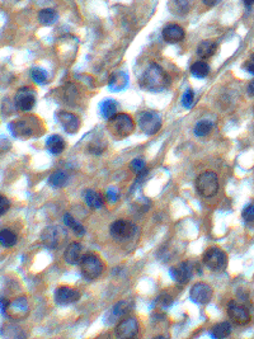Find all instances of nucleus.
I'll return each instance as SVG.
<instances>
[{"label": "nucleus", "instance_id": "f257e3e1", "mask_svg": "<svg viewBox=\"0 0 254 339\" xmlns=\"http://www.w3.org/2000/svg\"><path fill=\"white\" fill-rule=\"evenodd\" d=\"M169 84V78L165 71L158 63L153 62L147 66L145 73L140 78V86L142 89L149 92H160L165 89Z\"/></svg>", "mask_w": 254, "mask_h": 339}, {"label": "nucleus", "instance_id": "f03ea898", "mask_svg": "<svg viewBox=\"0 0 254 339\" xmlns=\"http://www.w3.org/2000/svg\"><path fill=\"white\" fill-rule=\"evenodd\" d=\"M135 130V122L127 113H117L108 120V131L117 139H125Z\"/></svg>", "mask_w": 254, "mask_h": 339}, {"label": "nucleus", "instance_id": "7ed1b4c3", "mask_svg": "<svg viewBox=\"0 0 254 339\" xmlns=\"http://www.w3.org/2000/svg\"><path fill=\"white\" fill-rule=\"evenodd\" d=\"M196 190L205 198H211L219 190V178L215 172H203L196 179Z\"/></svg>", "mask_w": 254, "mask_h": 339}, {"label": "nucleus", "instance_id": "20e7f679", "mask_svg": "<svg viewBox=\"0 0 254 339\" xmlns=\"http://www.w3.org/2000/svg\"><path fill=\"white\" fill-rule=\"evenodd\" d=\"M80 272L87 280H95L102 274L104 269V263L102 259L93 253H88L81 257L80 261Z\"/></svg>", "mask_w": 254, "mask_h": 339}, {"label": "nucleus", "instance_id": "39448f33", "mask_svg": "<svg viewBox=\"0 0 254 339\" xmlns=\"http://www.w3.org/2000/svg\"><path fill=\"white\" fill-rule=\"evenodd\" d=\"M137 123L145 135H155L161 129V117L154 111H145L140 113Z\"/></svg>", "mask_w": 254, "mask_h": 339}, {"label": "nucleus", "instance_id": "423d86ee", "mask_svg": "<svg viewBox=\"0 0 254 339\" xmlns=\"http://www.w3.org/2000/svg\"><path fill=\"white\" fill-rule=\"evenodd\" d=\"M203 263L210 271L221 272L226 267L227 258L224 250L219 248H210L203 254Z\"/></svg>", "mask_w": 254, "mask_h": 339}, {"label": "nucleus", "instance_id": "0eeeda50", "mask_svg": "<svg viewBox=\"0 0 254 339\" xmlns=\"http://www.w3.org/2000/svg\"><path fill=\"white\" fill-rule=\"evenodd\" d=\"M110 232L115 240L126 242V240H130L134 237L135 232H136V227H135L134 224L126 221V220H117L111 225Z\"/></svg>", "mask_w": 254, "mask_h": 339}, {"label": "nucleus", "instance_id": "6e6552de", "mask_svg": "<svg viewBox=\"0 0 254 339\" xmlns=\"http://www.w3.org/2000/svg\"><path fill=\"white\" fill-rule=\"evenodd\" d=\"M34 103H36V94L30 87H23L15 93L14 104L22 112H30L34 107Z\"/></svg>", "mask_w": 254, "mask_h": 339}, {"label": "nucleus", "instance_id": "1a4fd4ad", "mask_svg": "<svg viewBox=\"0 0 254 339\" xmlns=\"http://www.w3.org/2000/svg\"><path fill=\"white\" fill-rule=\"evenodd\" d=\"M214 296V290L210 285L205 282H198L192 286L189 291V298L193 303L206 305L211 301Z\"/></svg>", "mask_w": 254, "mask_h": 339}, {"label": "nucleus", "instance_id": "9d476101", "mask_svg": "<svg viewBox=\"0 0 254 339\" xmlns=\"http://www.w3.org/2000/svg\"><path fill=\"white\" fill-rule=\"evenodd\" d=\"M30 312V305H28V300L26 296H19L12 303H8L7 309H5V314L12 319H23Z\"/></svg>", "mask_w": 254, "mask_h": 339}, {"label": "nucleus", "instance_id": "9b49d317", "mask_svg": "<svg viewBox=\"0 0 254 339\" xmlns=\"http://www.w3.org/2000/svg\"><path fill=\"white\" fill-rule=\"evenodd\" d=\"M116 335L120 339H132L139 333V322L135 317H125L117 324Z\"/></svg>", "mask_w": 254, "mask_h": 339}, {"label": "nucleus", "instance_id": "f8f14e48", "mask_svg": "<svg viewBox=\"0 0 254 339\" xmlns=\"http://www.w3.org/2000/svg\"><path fill=\"white\" fill-rule=\"evenodd\" d=\"M169 272H171V277L173 278L177 283L186 285V283L189 282L190 278L193 276V267L189 262L186 261L172 267V268L169 269Z\"/></svg>", "mask_w": 254, "mask_h": 339}, {"label": "nucleus", "instance_id": "ddd939ff", "mask_svg": "<svg viewBox=\"0 0 254 339\" xmlns=\"http://www.w3.org/2000/svg\"><path fill=\"white\" fill-rule=\"evenodd\" d=\"M227 315L230 316V319L238 325H245L249 323L250 320V314L247 309L244 308L240 304L231 301L227 305Z\"/></svg>", "mask_w": 254, "mask_h": 339}, {"label": "nucleus", "instance_id": "4468645a", "mask_svg": "<svg viewBox=\"0 0 254 339\" xmlns=\"http://www.w3.org/2000/svg\"><path fill=\"white\" fill-rule=\"evenodd\" d=\"M8 129H9V131L12 132V135L15 139L19 140H27L34 135L33 127L31 126L30 122L25 120L13 121V122L8 124Z\"/></svg>", "mask_w": 254, "mask_h": 339}, {"label": "nucleus", "instance_id": "2eb2a0df", "mask_svg": "<svg viewBox=\"0 0 254 339\" xmlns=\"http://www.w3.org/2000/svg\"><path fill=\"white\" fill-rule=\"evenodd\" d=\"M55 301L59 305H68V304L76 303L80 299V292L75 288L68 287V286H61L55 291Z\"/></svg>", "mask_w": 254, "mask_h": 339}, {"label": "nucleus", "instance_id": "dca6fc26", "mask_svg": "<svg viewBox=\"0 0 254 339\" xmlns=\"http://www.w3.org/2000/svg\"><path fill=\"white\" fill-rule=\"evenodd\" d=\"M56 118L57 121H59V123L61 124L64 131L69 135L75 134L79 130V127H80V120L70 112H64V111L57 112Z\"/></svg>", "mask_w": 254, "mask_h": 339}, {"label": "nucleus", "instance_id": "f3484780", "mask_svg": "<svg viewBox=\"0 0 254 339\" xmlns=\"http://www.w3.org/2000/svg\"><path fill=\"white\" fill-rule=\"evenodd\" d=\"M41 240L44 245L49 249H56L61 242L60 230L55 226H49L42 231Z\"/></svg>", "mask_w": 254, "mask_h": 339}, {"label": "nucleus", "instance_id": "a211bd4d", "mask_svg": "<svg viewBox=\"0 0 254 339\" xmlns=\"http://www.w3.org/2000/svg\"><path fill=\"white\" fill-rule=\"evenodd\" d=\"M163 39L168 44H177L184 38V30L178 25H168L161 32Z\"/></svg>", "mask_w": 254, "mask_h": 339}, {"label": "nucleus", "instance_id": "6ab92c4d", "mask_svg": "<svg viewBox=\"0 0 254 339\" xmlns=\"http://www.w3.org/2000/svg\"><path fill=\"white\" fill-rule=\"evenodd\" d=\"M64 258H65L66 263L75 266V264L80 263L81 261V245L80 243L73 242L68 245L64 253Z\"/></svg>", "mask_w": 254, "mask_h": 339}, {"label": "nucleus", "instance_id": "aec40b11", "mask_svg": "<svg viewBox=\"0 0 254 339\" xmlns=\"http://www.w3.org/2000/svg\"><path fill=\"white\" fill-rule=\"evenodd\" d=\"M216 51H218V44L211 39H205L197 46V55L203 60L213 57Z\"/></svg>", "mask_w": 254, "mask_h": 339}, {"label": "nucleus", "instance_id": "412c9836", "mask_svg": "<svg viewBox=\"0 0 254 339\" xmlns=\"http://www.w3.org/2000/svg\"><path fill=\"white\" fill-rule=\"evenodd\" d=\"M83 197L87 205L91 208H93V210H99V208H102L103 205H104V201H103L102 196L93 189L84 190Z\"/></svg>", "mask_w": 254, "mask_h": 339}, {"label": "nucleus", "instance_id": "4be33fe9", "mask_svg": "<svg viewBox=\"0 0 254 339\" xmlns=\"http://www.w3.org/2000/svg\"><path fill=\"white\" fill-rule=\"evenodd\" d=\"M46 147L52 155H60L65 150V141L60 135H52L46 140Z\"/></svg>", "mask_w": 254, "mask_h": 339}, {"label": "nucleus", "instance_id": "5701e85b", "mask_svg": "<svg viewBox=\"0 0 254 339\" xmlns=\"http://www.w3.org/2000/svg\"><path fill=\"white\" fill-rule=\"evenodd\" d=\"M132 306L131 304H130V301H120V303L116 304L115 306H113L112 310L110 311V315L111 316H107V317H111V323L115 322V320L117 319H121V317H123L125 315L129 314L130 311H131Z\"/></svg>", "mask_w": 254, "mask_h": 339}, {"label": "nucleus", "instance_id": "b1692460", "mask_svg": "<svg viewBox=\"0 0 254 339\" xmlns=\"http://www.w3.org/2000/svg\"><path fill=\"white\" fill-rule=\"evenodd\" d=\"M100 115L104 120H111L113 116L117 115V103L113 99H105L99 104Z\"/></svg>", "mask_w": 254, "mask_h": 339}, {"label": "nucleus", "instance_id": "393cba45", "mask_svg": "<svg viewBox=\"0 0 254 339\" xmlns=\"http://www.w3.org/2000/svg\"><path fill=\"white\" fill-rule=\"evenodd\" d=\"M57 13L55 9L46 8V9L39 10L38 13V22L44 26H52L57 20Z\"/></svg>", "mask_w": 254, "mask_h": 339}, {"label": "nucleus", "instance_id": "a878e982", "mask_svg": "<svg viewBox=\"0 0 254 339\" xmlns=\"http://www.w3.org/2000/svg\"><path fill=\"white\" fill-rule=\"evenodd\" d=\"M231 333V325L227 322H222L220 324H216L211 330V337L215 339H225Z\"/></svg>", "mask_w": 254, "mask_h": 339}, {"label": "nucleus", "instance_id": "bb28decb", "mask_svg": "<svg viewBox=\"0 0 254 339\" xmlns=\"http://www.w3.org/2000/svg\"><path fill=\"white\" fill-rule=\"evenodd\" d=\"M127 81H129V78H127L125 73H116L111 78L108 87L112 91H121V89H123L127 86Z\"/></svg>", "mask_w": 254, "mask_h": 339}, {"label": "nucleus", "instance_id": "cd10ccee", "mask_svg": "<svg viewBox=\"0 0 254 339\" xmlns=\"http://www.w3.org/2000/svg\"><path fill=\"white\" fill-rule=\"evenodd\" d=\"M69 181V177L65 172L62 171H56L50 176L49 178V183L51 187L54 188H62L65 187L66 183Z\"/></svg>", "mask_w": 254, "mask_h": 339}, {"label": "nucleus", "instance_id": "c85d7f7f", "mask_svg": "<svg viewBox=\"0 0 254 339\" xmlns=\"http://www.w3.org/2000/svg\"><path fill=\"white\" fill-rule=\"evenodd\" d=\"M208 73H210V66L205 61H197L190 66V74L195 78L203 79L208 75Z\"/></svg>", "mask_w": 254, "mask_h": 339}, {"label": "nucleus", "instance_id": "c756f323", "mask_svg": "<svg viewBox=\"0 0 254 339\" xmlns=\"http://www.w3.org/2000/svg\"><path fill=\"white\" fill-rule=\"evenodd\" d=\"M64 224L68 227H70L78 237H83V235L86 234V229L83 227V225H81L80 222L75 221L70 214H65V215H64Z\"/></svg>", "mask_w": 254, "mask_h": 339}, {"label": "nucleus", "instance_id": "7c9ffc66", "mask_svg": "<svg viewBox=\"0 0 254 339\" xmlns=\"http://www.w3.org/2000/svg\"><path fill=\"white\" fill-rule=\"evenodd\" d=\"M0 243L4 248H12L17 243V235L9 229H4L0 232Z\"/></svg>", "mask_w": 254, "mask_h": 339}, {"label": "nucleus", "instance_id": "2f4dec72", "mask_svg": "<svg viewBox=\"0 0 254 339\" xmlns=\"http://www.w3.org/2000/svg\"><path fill=\"white\" fill-rule=\"evenodd\" d=\"M193 2L192 0H173V10L177 14L184 15L189 13L190 8H192Z\"/></svg>", "mask_w": 254, "mask_h": 339}, {"label": "nucleus", "instance_id": "473e14b6", "mask_svg": "<svg viewBox=\"0 0 254 339\" xmlns=\"http://www.w3.org/2000/svg\"><path fill=\"white\" fill-rule=\"evenodd\" d=\"M211 129H213V123H211L208 120H202V121H200V122L196 123L195 135L196 136L203 137V136H206V135L210 134Z\"/></svg>", "mask_w": 254, "mask_h": 339}, {"label": "nucleus", "instance_id": "72a5a7b5", "mask_svg": "<svg viewBox=\"0 0 254 339\" xmlns=\"http://www.w3.org/2000/svg\"><path fill=\"white\" fill-rule=\"evenodd\" d=\"M31 76H32V79H33L34 83L39 84V86L45 84V83H46V80H47L46 70H44V69H41V68H33V69H32Z\"/></svg>", "mask_w": 254, "mask_h": 339}, {"label": "nucleus", "instance_id": "f704fd0d", "mask_svg": "<svg viewBox=\"0 0 254 339\" xmlns=\"http://www.w3.org/2000/svg\"><path fill=\"white\" fill-rule=\"evenodd\" d=\"M104 150H105L104 141H99V140H97V141L91 142V145H89V152L94 155H100Z\"/></svg>", "mask_w": 254, "mask_h": 339}, {"label": "nucleus", "instance_id": "c9c22d12", "mask_svg": "<svg viewBox=\"0 0 254 339\" xmlns=\"http://www.w3.org/2000/svg\"><path fill=\"white\" fill-rule=\"evenodd\" d=\"M193 102H195V93L192 89H187L182 97V104L184 108H190L193 105Z\"/></svg>", "mask_w": 254, "mask_h": 339}, {"label": "nucleus", "instance_id": "e433bc0d", "mask_svg": "<svg viewBox=\"0 0 254 339\" xmlns=\"http://www.w3.org/2000/svg\"><path fill=\"white\" fill-rule=\"evenodd\" d=\"M131 169L134 171V173L136 174L142 173L144 171H146V168H145V161L142 160V159H134V160L131 161Z\"/></svg>", "mask_w": 254, "mask_h": 339}, {"label": "nucleus", "instance_id": "4c0bfd02", "mask_svg": "<svg viewBox=\"0 0 254 339\" xmlns=\"http://www.w3.org/2000/svg\"><path fill=\"white\" fill-rule=\"evenodd\" d=\"M243 219L247 222H254V205H248L242 213Z\"/></svg>", "mask_w": 254, "mask_h": 339}, {"label": "nucleus", "instance_id": "58836bf2", "mask_svg": "<svg viewBox=\"0 0 254 339\" xmlns=\"http://www.w3.org/2000/svg\"><path fill=\"white\" fill-rule=\"evenodd\" d=\"M9 207H10L9 200H8V198H5L4 196H2V197H0V214H2V215H4V214L7 213L8 210H9Z\"/></svg>", "mask_w": 254, "mask_h": 339}, {"label": "nucleus", "instance_id": "ea45409f", "mask_svg": "<svg viewBox=\"0 0 254 339\" xmlns=\"http://www.w3.org/2000/svg\"><path fill=\"white\" fill-rule=\"evenodd\" d=\"M120 198V195H118V190L115 189V188H110L107 192V200L110 201V202H116V201Z\"/></svg>", "mask_w": 254, "mask_h": 339}, {"label": "nucleus", "instance_id": "a19ab883", "mask_svg": "<svg viewBox=\"0 0 254 339\" xmlns=\"http://www.w3.org/2000/svg\"><path fill=\"white\" fill-rule=\"evenodd\" d=\"M244 69L248 71L249 74H253L254 75V55L249 57L244 63Z\"/></svg>", "mask_w": 254, "mask_h": 339}, {"label": "nucleus", "instance_id": "79ce46f5", "mask_svg": "<svg viewBox=\"0 0 254 339\" xmlns=\"http://www.w3.org/2000/svg\"><path fill=\"white\" fill-rule=\"evenodd\" d=\"M203 4L207 5V7H215V5H218L219 3H221L222 0H202Z\"/></svg>", "mask_w": 254, "mask_h": 339}, {"label": "nucleus", "instance_id": "37998d69", "mask_svg": "<svg viewBox=\"0 0 254 339\" xmlns=\"http://www.w3.org/2000/svg\"><path fill=\"white\" fill-rule=\"evenodd\" d=\"M247 93H248V95H249V97H254V79L252 81H250L249 86H248Z\"/></svg>", "mask_w": 254, "mask_h": 339}, {"label": "nucleus", "instance_id": "c03bdc74", "mask_svg": "<svg viewBox=\"0 0 254 339\" xmlns=\"http://www.w3.org/2000/svg\"><path fill=\"white\" fill-rule=\"evenodd\" d=\"M243 2H244V5L247 8H250L252 5H254V0H243Z\"/></svg>", "mask_w": 254, "mask_h": 339}]
</instances>
